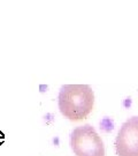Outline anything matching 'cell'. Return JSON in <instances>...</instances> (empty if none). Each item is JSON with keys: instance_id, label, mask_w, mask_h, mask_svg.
I'll list each match as a JSON object with an SVG mask.
<instances>
[{"instance_id": "1", "label": "cell", "mask_w": 138, "mask_h": 156, "mask_svg": "<svg viewBox=\"0 0 138 156\" xmlns=\"http://www.w3.org/2000/svg\"><path fill=\"white\" fill-rule=\"evenodd\" d=\"M59 109L66 118L77 122L92 111L94 93L89 84H65L59 91Z\"/></svg>"}, {"instance_id": "2", "label": "cell", "mask_w": 138, "mask_h": 156, "mask_svg": "<svg viewBox=\"0 0 138 156\" xmlns=\"http://www.w3.org/2000/svg\"><path fill=\"white\" fill-rule=\"evenodd\" d=\"M70 146L76 156H105L103 140L93 126L89 124L72 129Z\"/></svg>"}, {"instance_id": "3", "label": "cell", "mask_w": 138, "mask_h": 156, "mask_svg": "<svg viewBox=\"0 0 138 156\" xmlns=\"http://www.w3.org/2000/svg\"><path fill=\"white\" fill-rule=\"evenodd\" d=\"M115 149L119 156H138V116L122 124L115 139Z\"/></svg>"}]
</instances>
